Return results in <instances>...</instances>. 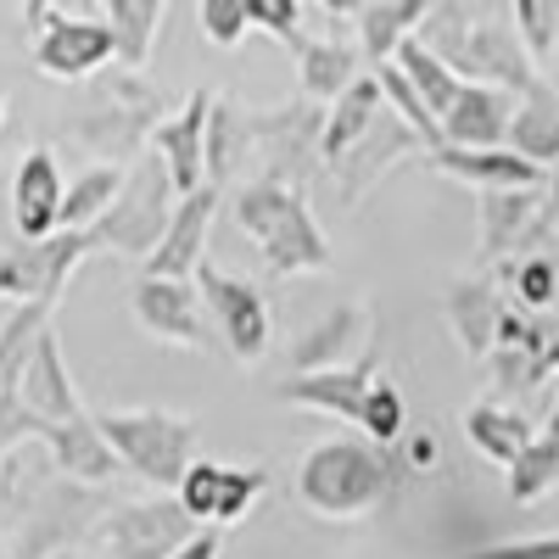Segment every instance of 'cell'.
<instances>
[{"instance_id": "obj_1", "label": "cell", "mask_w": 559, "mask_h": 559, "mask_svg": "<svg viewBox=\"0 0 559 559\" xmlns=\"http://www.w3.org/2000/svg\"><path fill=\"white\" fill-rule=\"evenodd\" d=\"M397 487H403L397 453L364 437H324L297 464V503L319 521H364L386 509Z\"/></svg>"}, {"instance_id": "obj_10", "label": "cell", "mask_w": 559, "mask_h": 559, "mask_svg": "<svg viewBox=\"0 0 559 559\" xmlns=\"http://www.w3.org/2000/svg\"><path fill=\"white\" fill-rule=\"evenodd\" d=\"M263 492H269V471H258V464H213V459H197L191 471H185V481L174 487L185 515H191L197 526H207V532H224V526L247 521V509Z\"/></svg>"}, {"instance_id": "obj_39", "label": "cell", "mask_w": 559, "mask_h": 559, "mask_svg": "<svg viewBox=\"0 0 559 559\" xmlns=\"http://www.w3.org/2000/svg\"><path fill=\"white\" fill-rule=\"evenodd\" d=\"M247 12H252V28L274 34L292 57L308 45V34H302V17H308V12L297 7V0H247Z\"/></svg>"}, {"instance_id": "obj_17", "label": "cell", "mask_w": 559, "mask_h": 559, "mask_svg": "<svg viewBox=\"0 0 559 559\" xmlns=\"http://www.w3.org/2000/svg\"><path fill=\"white\" fill-rule=\"evenodd\" d=\"M62 168H57V152H23L17 174H12V218H17V236L23 241H51L57 236V218H62Z\"/></svg>"}, {"instance_id": "obj_36", "label": "cell", "mask_w": 559, "mask_h": 559, "mask_svg": "<svg viewBox=\"0 0 559 559\" xmlns=\"http://www.w3.org/2000/svg\"><path fill=\"white\" fill-rule=\"evenodd\" d=\"M498 280L515 292V308L526 313H543L554 297H559V258L554 252H526V258H509L498 263Z\"/></svg>"}, {"instance_id": "obj_24", "label": "cell", "mask_w": 559, "mask_h": 559, "mask_svg": "<svg viewBox=\"0 0 559 559\" xmlns=\"http://www.w3.org/2000/svg\"><path fill=\"white\" fill-rule=\"evenodd\" d=\"M17 397L45 419V426H68V419H84L79 408V392H73V376H68V358H62V342L45 331L28 369H23V381H17Z\"/></svg>"}, {"instance_id": "obj_3", "label": "cell", "mask_w": 559, "mask_h": 559, "mask_svg": "<svg viewBox=\"0 0 559 559\" xmlns=\"http://www.w3.org/2000/svg\"><path fill=\"white\" fill-rule=\"evenodd\" d=\"M236 224L258 241L263 252V269L274 280H292V274H324L336 258H331V241L308 207L302 191L292 185H274V179H252L236 191Z\"/></svg>"}, {"instance_id": "obj_13", "label": "cell", "mask_w": 559, "mask_h": 559, "mask_svg": "<svg viewBox=\"0 0 559 559\" xmlns=\"http://www.w3.org/2000/svg\"><path fill=\"white\" fill-rule=\"evenodd\" d=\"M129 308H134V319H140V331H146V336L174 342V347H191V353H213L197 280H152V274H140Z\"/></svg>"}, {"instance_id": "obj_30", "label": "cell", "mask_w": 559, "mask_h": 559, "mask_svg": "<svg viewBox=\"0 0 559 559\" xmlns=\"http://www.w3.org/2000/svg\"><path fill=\"white\" fill-rule=\"evenodd\" d=\"M464 437H471V448L481 459H492V464H503V471H509V464L532 448L537 426H532L526 414L503 408V403H471V408H464Z\"/></svg>"}, {"instance_id": "obj_11", "label": "cell", "mask_w": 559, "mask_h": 559, "mask_svg": "<svg viewBox=\"0 0 559 559\" xmlns=\"http://www.w3.org/2000/svg\"><path fill=\"white\" fill-rule=\"evenodd\" d=\"M90 252H96L90 229H84V236H73V229H57L51 241H17L12 252H0V297H12V302H51V308H57L68 274H73L79 258H90Z\"/></svg>"}, {"instance_id": "obj_49", "label": "cell", "mask_w": 559, "mask_h": 559, "mask_svg": "<svg viewBox=\"0 0 559 559\" xmlns=\"http://www.w3.org/2000/svg\"><path fill=\"white\" fill-rule=\"evenodd\" d=\"M0 554H7V543H0Z\"/></svg>"}, {"instance_id": "obj_34", "label": "cell", "mask_w": 559, "mask_h": 559, "mask_svg": "<svg viewBox=\"0 0 559 559\" xmlns=\"http://www.w3.org/2000/svg\"><path fill=\"white\" fill-rule=\"evenodd\" d=\"M118 191H123V168H102V163H90V168L68 185L57 229H73V236L96 229V224H102V213L118 202Z\"/></svg>"}, {"instance_id": "obj_32", "label": "cell", "mask_w": 559, "mask_h": 559, "mask_svg": "<svg viewBox=\"0 0 559 559\" xmlns=\"http://www.w3.org/2000/svg\"><path fill=\"white\" fill-rule=\"evenodd\" d=\"M45 331H51V302H12V313L0 319V392H17Z\"/></svg>"}, {"instance_id": "obj_31", "label": "cell", "mask_w": 559, "mask_h": 559, "mask_svg": "<svg viewBox=\"0 0 559 559\" xmlns=\"http://www.w3.org/2000/svg\"><path fill=\"white\" fill-rule=\"evenodd\" d=\"M403 146H414V134H408L392 112H381V118H376V129H369V134L358 140V146L336 163V174H342V197H347V202H358V197L369 191V185H376V179L392 168V157H397Z\"/></svg>"}, {"instance_id": "obj_8", "label": "cell", "mask_w": 559, "mask_h": 559, "mask_svg": "<svg viewBox=\"0 0 559 559\" xmlns=\"http://www.w3.org/2000/svg\"><path fill=\"white\" fill-rule=\"evenodd\" d=\"M23 17L34 23V68L57 84H79V79H96L107 62H118L112 51V28L96 17H68L57 7H23Z\"/></svg>"}, {"instance_id": "obj_14", "label": "cell", "mask_w": 559, "mask_h": 559, "mask_svg": "<svg viewBox=\"0 0 559 559\" xmlns=\"http://www.w3.org/2000/svg\"><path fill=\"white\" fill-rule=\"evenodd\" d=\"M207 118H213V96L191 90L185 107L152 134V157L168 168L174 197H197L207 185Z\"/></svg>"}, {"instance_id": "obj_43", "label": "cell", "mask_w": 559, "mask_h": 559, "mask_svg": "<svg viewBox=\"0 0 559 559\" xmlns=\"http://www.w3.org/2000/svg\"><path fill=\"white\" fill-rule=\"evenodd\" d=\"M39 437H45V419L17 392H0V459L17 453L23 442H39Z\"/></svg>"}, {"instance_id": "obj_44", "label": "cell", "mask_w": 559, "mask_h": 559, "mask_svg": "<svg viewBox=\"0 0 559 559\" xmlns=\"http://www.w3.org/2000/svg\"><path fill=\"white\" fill-rule=\"evenodd\" d=\"M526 252H554V258H559V174L543 185L537 218H532V229H526V247H521L515 258H526Z\"/></svg>"}, {"instance_id": "obj_7", "label": "cell", "mask_w": 559, "mask_h": 559, "mask_svg": "<svg viewBox=\"0 0 559 559\" xmlns=\"http://www.w3.org/2000/svg\"><path fill=\"white\" fill-rule=\"evenodd\" d=\"M197 532L202 526L185 515V503L157 492V498L107 509V515L90 526V543H96L107 559H174Z\"/></svg>"}, {"instance_id": "obj_42", "label": "cell", "mask_w": 559, "mask_h": 559, "mask_svg": "<svg viewBox=\"0 0 559 559\" xmlns=\"http://www.w3.org/2000/svg\"><path fill=\"white\" fill-rule=\"evenodd\" d=\"M487 369L498 376V386H503V392H532L537 381H548L543 353H526V347H492Z\"/></svg>"}, {"instance_id": "obj_12", "label": "cell", "mask_w": 559, "mask_h": 559, "mask_svg": "<svg viewBox=\"0 0 559 559\" xmlns=\"http://www.w3.org/2000/svg\"><path fill=\"white\" fill-rule=\"evenodd\" d=\"M90 515H107L96 487H79V481H51L34 492V509L23 521V537L12 543V559H51L62 548H73L90 526Z\"/></svg>"}, {"instance_id": "obj_38", "label": "cell", "mask_w": 559, "mask_h": 559, "mask_svg": "<svg viewBox=\"0 0 559 559\" xmlns=\"http://www.w3.org/2000/svg\"><path fill=\"white\" fill-rule=\"evenodd\" d=\"M358 426H364V442H376V448H397L408 437V403H403L397 381L376 376V386H369V397H364Z\"/></svg>"}, {"instance_id": "obj_19", "label": "cell", "mask_w": 559, "mask_h": 559, "mask_svg": "<svg viewBox=\"0 0 559 559\" xmlns=\"http://www.w3.org/2000/svg\"><path fill=\"white\" fill-rule=\"evenodd\" d=\"M369 386H376V353H364V358H358V364H347V369H319V376H286V381L274 386V397H280V403L319 408V414H331V419H353V426H358Z\"/></svg>"}, {"instance_id": "obj_48", "label": "cell", "mask_w": 559, "mask_h": 559, "mask_svg": "<svg viewBox=\"0 0 559 559\" xmlns=\"http://www.w3.org/2000/svg\"><path fill=\"white\" fill-rule=\"evenodd\" d=\"M548 376H554V403H548V431H559V331L548 342Z\"/></svg>"}, {"instance_id": "obj_2", "label": "cell", "mask_w": 559, "mask_h": 559, "mask_svg": "<svg viewBox=\"0 0 559 559\" xmlns=\"http://www.w3.org/2000/svg\"><path fill=\"white\" fill-rule=\"evenodd\" d=\"M437 62L453 68L459 84H492L509 96H526L537 84V68L526 57V45L515 34V23H492L476 12H453V7H431L426 28L414 34Z\"/></svg>"}, {"instance_id": "obj_28", "label": "cell", "mask_w": 559, "mask_h": 559, "mask_svg": "<svg viewBox=\"0 0 559 559\" xmlns=\"http://www.w3.org/2000/svg\"><path fill=\"white\" fill-rule=\"evenodd\" d=\"M102 17H107V28H112V51H118L123 73H140V68L152 62L157 39H163L168 7H163V0H107Z\"/></svg>"}, {"instance_id": "obj_22", "label": "cell", "mask_w": 559, "mask_h": 559, "mask_svg": "<svg viewBox=\"0 0 559 559\" xmlns=\"http://www.w3.org/2000/svg\"><path fill=\"white\" fill-rule=\"evenodd\" d=\"M364 73H369L364 51H358V45H347L342 34H324V39L308 34V45L297 51V84H302V102H313V107L342 102Z\"/></svg>"}, {"instance_id": "obj_21", "label": "cell", "mask_w": 559, "mask_h": 559, "mask_svg": "<svg viewBox=\"0 0 559 559\" xmlns=\"http://www.w3.org/2000/svg\"><path fill=\"white\" fill-rule=\"evenodd\" d=\"M503 297H498V286L481 274H464V280H453L448 286V297H442V313H448V331L459 336V347L471 353V358H492V347H498V324H503Z\"/></svg>"}, {"instance_id": "obj_18", "label": "cell", "mask_w": 559, "mask_h": 559, "mask_svg": "<svg viewBox=\"0 0 559 559\" xmlns=\"http://www.w3.org/2000/svg\"><path fill=\"white\" fill-rule=\"evenodd\" d=\"M369 353V302L331 308L313 331L292 347V376H319V369H347Z\"/></svg>"}, {"instance_id": "obj_40", "label": "cell", "mask_w": 559, "mask_h": 559, "mask_svg": "<svg viewBox=\"0 0 559 559\" xmlns=\"http://www.w3.org/2000/svg\"><path fill=\"white\" fill-rule=\"evenodd\" d=\"M515 34H521V45H526V57L532 62H543L548 51H554V34H559V7H543V0H515Z\"/></svg>"}, {"instance_id": "obj_4", "label": "cell", "mask_w": 559, "mask_h": 559, "mask_svg": "<svg viewBox=\"0 0 559 559\" xmlns=\"http://www.w3.org/2000/svg\"><path fill=\"white\" fill-rule=\"evenodd\" d=\"M168 96L146 79V73H112L102 79L96 102H90V112L73 123V140L79 146H90L102 157V168H123V163H140L152 146V134L168 123Z\"/></svg>"}, {"instance_id": "obj_26", "label": "cell", "mask_w": 559, "mask_h": 559, "mask_svg": "<svg viewBox=\"0 0 559 559\" xmlns=\"http://www.w3.org/2000/svg\"><path fill=\"white\" fill-rule=\"evenodd\" d=\"M386 112V102H381V84H376V73H364L342 102H331L324 107V140H319V163L324 168H336L358 140L376 129V118Z\"/></svg>"}, {"instance_id": "obj_5", "label": "cell", "mask_w": 559, "mask_h": 559, "mask_svg": "<svg viewBox=\"0 0 559 559\" xmlns=\"http://www.w3.org/2000/svg\"><path fill=\"white\" fill-rule=\"evenodd\" d=\"M96 426L118 464L140 481H152L157 492H174L185 471L197 464V419L191 414H168V408H107L96 414Z\"/></svg>"}, {"instance_id": "obj_6", "label": "cell", "mask_w": 559, "mask_h": 559, "mask_svg": "<svg viewBox=\"0 0 559 559\" xmlns=\"http://www.w3.org/2000/svg\"><path fill=\"white\" fill-rule=\"evenodd\" d=\"M179 197L168 185V168L146 152L140 163H129L123 174V191L118 202L102 213V224L90 229V241H96V252H123V258H152L168 236V218H174Z\"/></svg>"}, {"instance_id": "obj_37", "label": "cell", "mask_w": 559, "mask_h": 559, "mask_svg": "<svg viewBox=\"0 0 559 559\" xmlns=\"http://www.w3.org/2000/svg\"><path fill=\"white\" fill-rule=\"evenodd\" d=\"M392 62L408 73V84L419 90V102H426V112L442 123V112H448V107H453V96H459V79H453V68H448V62H437V57H431L419 39H408Z\"/></svg>"}, {"instance_id": "obj_25", "label": "cell", "mask_w": 559, "mask_h": 559, "mask_svg": "<svg viewBox=\"0 0 559 559\" xmlns=\"http://www.w3.org/2000/svg\"><path fill=\"white\" fill-rule=\"evenodd\" d=\"M358 17V51L369 68H386L403 45L426 28L431 7L426 0H369V7H353Z\"/></svg>"}, {"instance_id": "obj_41", "label": "cell", "mask_w": 559, "mask_h": 559, "mask_svg": "<svg viewBox=\"0 0 559 559\" xmlns=\"http://www.w3.org/2000/svg\"><path fill=\"white\" fill-rule=\"evenodd\" d=\"M197 17H202V34L218 45V51H229V45H241V39H247V28H252L247 0H202Z\"/></svg>"}, {"instance_id": "obj_35", "label": "cell", "mask_w": 559, "mask_h": 559, "mask_svg": "<svg viewBox=\"0 0 559 559\" xmlns=\"http://www.w3.org/2000/svg\"><path fill=\"white\" fill-rule=\"evenodd\" d=\"M559 487V431H537L532 448L509 464V498L515 503H543Z\"/></svg>"}, {"instance_id": "obj_16", "label": "cell", "mask_w": 559, "mask_h": 559, "mask_svg": "<svg viewBox=\"0 0 559 559\" xmlns=\"http://www.w3.org/2000/svg\"><path fill=\"white\" fill-rule=\"evenodd\" d=\"M213 213H218V185H202L197 197H179L163 247L146 258V274H152V280H197V269L207 263Z\"/></svg>"}, {"instance_id": "obj_23", "label": "cell", "mask_w": 559, "mask_h": 559, "mask_svg": "<svg viewBox=\"0 0 559 559\" xmlns=\"http://www.w3.org/2000/svg\"><path fill=\"white\" fill-rule=\"evenodd\" d=\"M426 168L448 174V179H464V185H476V191H543V168L521 163L515 152H459V146H437L426 152Z\"/></svg>"}, {"instance_id": "obj_27", "label": "cell", "mask_w": 559, "mask_h": 559, "mask_svg": "<svg viewBox=\"0 0 559 559\" xmlns=\"http://www.w3.org/2000/svg\"><path fill=\"white\" fill-rule=\"evenodd\" d=\"M509 152L532 168H559V96L537 79L521 107H515V123H509Z\"/></svg>"}, {"instance_id": "obj_33", "label": "cell", "mask_w": 559, "mask_h": 559, "mask_svg": "<svg viewBox=\"0 0 559 559\" xmlns=\"http://www.w3.org/2000/svg\"><path fill=\"white\" fill-rule=\"evenodd\" d=\"M247 152H252V112L236 107L229 96H213V118H207V185H224Z\"/></svg>"}, {"instance_id": "obj_45", "label": "cell", "mask_w": 559, "mask_h": 559, "mask_svg": "<svg viewBox=\"0 0 559 559\" xmlns=\"http://www.w3.org/2000/svg\"><path fill=\"white\" fill-rule=\"evenodd\" d=\"M464 559H559V537H526V543H498V548H476Z\"/></svg>"}, {"instance_id": "obj_29", "label": "cell", "mask_w": 559, "mask_h": 559, "mask_svg": "<svg viewBox=\"0 0 559 559\" xmlns=\"http://www.w3.org/2000/svg\"><path fill=\"white\" fill-rule=\"evenodd\" d=\"M537 202H543V191H487L481 197V258L487 263H509L526 247Z\"/></svg>"}, {"instance_id": "obj_9", "label": "cell", "mask_w": 559, "mask_h": 559, "mask_svg": "<svg viewBox=\"0 0 559 559\" xmlns=\"http://www.w3.org/2000/svg\"><path fill=\"white\" fill-rule=\"evenodd\" d=\"M197 292H202V302H207V313H213V331H218V342L229 347V358L236 364H258L263 353H269V302H263V292L252 286V280H241V274H229V269H213V263H202L197 269Z\"/></svg>"}, {"instance_id": "obj_46", "label": "cell", "mask_w": 559, "mask_h": 559, "mask_svg": "<svg viewBox=\"0 0 559 559\" xmlns=\"http://www.w3.org/2000/svg\"><path fill=\"white\" fill-rule=\"evenodd\" d=\"M174 559H224V532H207V526H202V532L185 543Z\"/></svg>"}, {"instance_id": "obj_47", "label": "cell", "mask_w": 559, "mask_h": 559, "mask_svg": "<svg viewBox=\"0 0 559 559\" xmlns=\"http://www.w3.org/2000/svg\"><path fill=\"white\" fill-rule=\"evenodd\" d=\"M431 459H437V442H431V437H408V459H403V471H426Z\"/></svg>"}, {"instance_id": "obj_15", "label": "cell", "mask_w": 559, "mask_h": 559, "mask_svg": "<svg viewBox=\"0 0 559 559\" xmlns=\"http://www.w3.org/2000/svg\"><path fill=\"white\" fill-rule=\"evenodd\" d=\"M521 96L492 84H459L453 107L442 112V146L459 152H503L509 146V123H515Z\"/></svg>"}, {"instance_id": "obj_20", "label": "cell", "mask_w": 559, "mask_h": 559, "mask_svg": "<svg viewBox=\"0 0 559 559\" xmlns=\"http://www.w3.org/2000/svg\"><path fill=\"white\" fill-rule=\"evenodd\" d=\"M45 453H51V471L62 481H79V487H107L123 464L118 453L107 448L102 426H96V414H84V419H68V426H45Z\"/></svg>"}]
</instances>
